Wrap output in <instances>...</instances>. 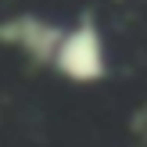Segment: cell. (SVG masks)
Instances as JSON below:
<instances>
[{
	"instance_id": "obj_1",
	"label": "cell",
	"mask_w": 147,
	"mask_h": 147,
	"mask_svg": "<svg viewBox=\"0 0 147 147\" xmlns=\"http://www.w3.org/2000/svg\"><path fill=\"white\" fill-rule=\"evenodd\" d=\"M50 68L76 86H93L100 79H108V43H104L100 25L90 14H83L76 25L65 29V40L57 47Z\"/></svg>"
},
{
	"instance_id": "obj_2",
	"label": "cell",
	"mask_w": 147,
	"mask_h": 147,
	"mask_svg": "<svg viewBox=\"0 0 147 147\" xmlns=\"http://www.w3.org/2000/svg\"><path fill=\"white\" fill-rule=\"evenodd\" d=\"M65 40V25L43 18V14L22 11L0 18V43L18 54H25L32 65H54V54Z\"/></svg>"
},
{
	"instance_id": "obj_3",
	"label": "cell",
	"mask_w": 147,
	"mask_h": 147,
	"mask_svg": "<svg viewBox=\"0 0 147 147\" xmlns=\"http://www.w3.org/2000/svg\"><path fill=\"white\" fill-rule=\"evenodd\" d=\"M133 133H136V136H140V140L147 144V104H144L140 111L133 115Z\"/></svg>"
}]
</instances>
